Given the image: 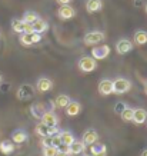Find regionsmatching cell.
Here are the masks:
<instances>
[{"label": "cell", "instance_id": "21", "mask_svg": "<svg viewBox=\"0 0 147 156\" xmlns=\"http://www.w3.org/2000/svg\"><path fill=\"white\" fill-rule=\"evenodd\" d=\"M60 135V140H62V145H67V146H70L71 143L76 140V137L73 136V133L69 132V130H63V132H59Z\"/></svg>", "mask_w": 147, "mask_h": 156}, {"label": "cell", "instance_id": "2", "mask_svg": "<svg viewBox=\"0 0 147 156\" xmlns=\"http://www.w3.org/2000/svg\"><path fill=\"white\" fill-rule=\"evenodd\" d=\"M97 67V60L93 59L91 56H83L79 60V69L84 73H90Z\"/></svg>", "mask_w": 147, "mask_h": 156}, {"label": "cell", "instance_id": "33", "mask_svg": "<svg viewBox=\"0 0 147 156\" xmlns=\"http://www.w3.org/2000/svg\"><path fill=\"white\" fill-rule=\"evenodd\" d=\"M56 2H57V3H59L60 6H63V5H69L71 0H56Z\"/></svg>", "mask_w": 147, "mask_h": 156}, {"label": "cell", "instance_id": "16", "mask_svg": "<svg viewBox=\"0 0 147 156\" xmlns=\"http://www.w3.org/2000/svg\"><path fill=\"white\" fill-rule=\"evenodd\" d=\"M86 9L89 13H96L103 9V2L101 0H87L86 2Z\"/></svg>", "mask_w": 147, "mask_h": 156}, {"label": "cell", "instance_id": "40", "mask_svg": "<svg viewBox=\"0 0 147 156\" xmlns=\"http://www.w3.org/2000/svg\"><path fill=\"white\" fill-rule=\"evenodd\" d=\"M99 156H106V155H99Z\"/></svg>", "mask_w": 147, "mask_h": 156}, {"label": "cell", "instance_id": "15", "mask_svg": "<svg viewBox=\"0 0 147 156\" xmlns=\"http://www.w3.org/2000/svg\"><path fill=\"white\" fill-rule=\"evenodd\" d=\"M64 109H66L67 116H77L81 110V105L79 102H76V100H70Z\"/></svg>", "mask_w": 147, "mask_h": 156}, {"label": "cell", "instance_id": "5", "mask_svg": "<svg viewBox=\"0 0 147 156\" xmlns=\"http://www.w3.org/2000/svg\"><path fill=\"white\" fill-rule=\"evenodd\" d=\"M110 55V48L107 44H101V46H96L91 49V57L96 60H103Z\"/></svg>", "mask_w": 147, "mask_h": 156}, {"label": "cell", "instance_id": "24", "mask_svg": "<svg viewBox=\"0 0 147 156\" xmlns=\"http://www.w3.org/2000/svg\"><path fill=\"white\" fill-rule=\"evenodd\" d=\"M134 42L143 46V44H146L147 43V32L144 30H137L136 33H134Z\"/></svg>", "mask_w": 147, "mask_h": 156}, {"label": "cell", "instance_id": "12", "mask_svg": "<svg viewBox=\"0 0 147 156\" xmlns=\"http://www.w3.org/2000/svg\"><path fill=\"white\" fill-rule=\"evenodd\" d=\"M40 119H42V122L44 123V125H47V126H57V125H59V119H57V116L53 113L52 110L44 112Z\"/></svg>", "mask_w": 147, "mask_h": 156}, {"label": "cell", "instance_id": "4", "mask_svg": "<svg viewBox=\"0 0 147 156\" xmlns=\"http://www.w3.org/2000/svg\"><path fill=\"white\" fill-rule=\"evenodd\" d=\"M36 133H37L40 137L53 136V135L59 133V129H57V126H47V125H44L43 122H40L37 126H36Z\"/></svg>", "mask_w": 147, "mask_h": 156}, {"label": "cell", "instance_id": "20", "mask_svg": "<svg viewBox=\"0 0 147 156\" xmlns=\"http://www.w3.org/2000/svg\"><path fill=\"white\" fill-rule=\"evenodd\" d=\"M106 152H107V147H106V145H103V143H93V145H90V153L91 156H99V155H106Z\"/></svg>", "mask_w": 147, "mask_h": 156}, {"label": "cell", "instance_id": "35", "mask_svg": "<svg viewBox=\"0 0 147 156\" xmlns=\"http://www.w3.org/2000/svg\"><path fill=\"white\" fill-rule=\"evenodd\" d=\"M140 156H147V149H144V151L140 153Z\"/></svg>", "mask_w": 147, "mask_h": 156}, {"label": "cell", "instance_id": "6", "mask_svg": "<svg viewBox=\"0 0 147 156\" xmlns=\"http://www.w3.org/2000/svg\"><path fill=\"white\" fill-rule=\"evenodd\" d=\"M42 40V34L39 33H22L20 36V43L23 44V46H32L34 43H39Z\"/></svg>", "mask_w": 147, "mask_h": 156}, {"label": "cell", "instance_id": "14", "mask_svg": "<svg viewBox=\"0 0 147 156\" xmlns=\"http://www.w3.org/2000/svg\"><path fill=\"white\" fill-rule=\"evenodd\" d=\"M147 120V110L146 109H134L133 112V120L132 122H134L136 125H142V123H144Z\"/></svg>", "mask_w": 147, "mask_h": 156}, {"label": "cell", "instance_id": "18", "mask_svg": "<svg viewBox=\"0 0 147 156\" xmlns=\"http://www.w3.org/2000/svg\"><path fill=\"white\" fill-rule=\"evenodd\" d=\"M69 147H70V155H81V153H84L87 146L81 140H74Z\"/></svg>", "mask_w": 147, "mask_h": 156}, {"label": "cell", "instance_id": "34", "mask_svg": "<svg viewBox=\"0 0 147 156\" xmlns=\"http://www.w3.org/2000/svg\"><path fill=\"white\" fill-rule=\"evenodd\" d=\"M56 156H69V155H67V153H63V152H59V151H57Z\"/></svg>", "mask_w": 147, "mask_h": 156}, {"label": "cell", "instance_id": "11", "mask_svg": "<svg viewBox=\"0 0 147 156\" xmlns=\"http://www.w3.org/2000/svg\"><path fill=\"white\" fill-rule=\"evenodd\" d=\"M99 93L103 96H109L113 93V80L109 79H103L99 83Z\"/></svg>", "mask_w": 147, "mask_h": 156}, {"label": "cell", "instance_id": "25", "mask_svg": "<svg viewBox=\"0 0 147 156\" xmlns=\"http://www.w3.org/2000/svg\"><path fill=\"white\" fill-rule=\"evenodd\" d=\"M12 29H13L14 33H23L24 22L22 19H13L12 20Z\"/></svg>", "mask_w": 147, "mask_h": 156}, {"label": "cell", "instance_id": "9", "mask_svg": "<svg viewBox=\"0 0 147 156\" xmlns=\"http://www.w3.org/2000/svg\"><path fill=\"white\" fill-rule=\"evenodd\" d=\"M97 140H99V133L96 132L94 129H87L83 133V137H81V142L84 143L86 146H90V145L96 143Z\"/></svg>", "mask_w": 147, "mask_h": 156}, {"label": "cell", "instance_id": "27", "mask_svg": "<svg viewBox=\"0 0 147 156\" xmlns=\"http://www.w3.org/2000/svg\"><path fill=\"white\" fill-rule=\"evenodd\" d=\"M37 19H39L37 13H34V12H26L22 20H23L24 23H30V24H32V23H34Z\"/></svg>", "mask_w": 147, "mask_h": 156}, {"label": "cell", "instance_id": "19", "mask_svg": "<svg viewBox=\"0 0 147 156\" xmlns=\"http://www.w3.org/2000/svg\"><path fill=\"white\" fill-rule=\"evenodd\" d=\"M26 140H27V133L24 132V130H22V129H19V130H14L13 135H12V142H13V143L20 145V143H24Z\"/></svg>", "mask_w": 147, "mask_h": 156}, {"label": "cell", "instance_id": "3", "mask_svg": "<svg viewBox=\"0 0 147 156\" xmlns=\"http://www.w3.org/2000/svg\"><path fill=\"white\" fill-rule=\"evenodd\" d=\"M106 39L104 33L103 32H99V30H94V32H89V33L84 36L83 42L87 46H94V44H99L100 42H103Z\"/></svg>", "mask_w": 147, "mask_h": 156}, {"label": "cell", "instance_id": "8", "mask_svg": "<svg viewBox=\"0 0 147 156\" xmlns=\"http://www.w3.org/2000/svg\"><path fill=\"white\" fill-rule=\"evenodd\" d=\"M57 14H59V17H60L62 20H70L76 16V10L73 9L70 5H63V6L59 7Z\"/></svg>", "mask_w": 147, "mask_h": 156}, {"label": "cell", "instance_id": "32", "mask_svg": "<svg viewBox=\"0 0 147 156\" xmlns=\"http://www.w3.org/2000/svg\"><path fill=\"white\" fill-rule=\"evenodd\" d=\"M23 33H33V26H32L30 23H24Z\"/></svg>", "mask_w": 147, "mask_h": 156}, {"label": "cell", "instance_id": "22", "mask_svg": "<svg viewBox=\"0 0 147 156\" xmlns=\"http://www.w3.org/2000/svg\"><path fill=\"white\" fill-rule=\"evenodd\" d=\"M0 152L3 155H12L14 152V143L12 140H2L0 142Z\"/></svg>", "mask_w": 147, "mask_h": 156}, {"label": "cell", "instance_id": "30", "mask_svg": "<svg viewBox=\"0 0 147 156\" xmlns=\"http://www.w3.org/2000/svg\"><path fill=\"white\" fill-rule=\"evenodd\" d=\"M60 145H62V140H60V135H59V133L53 135V136H52V146L59 147Z\"/></svg>", "mask_w": 147, "mask_h": 156}, {"label": "cell", "instance_id": "17", "mask_svg": "<svg viewBox=\"0 0 147 156\" xmlns=\"http://www.w3.org/2000/svg\"><path fill=\"white\" fill-rule=\"evenodd\" d=\"M32 26H33V32H34V33H39V34L44 33V32L49 29V23L46 22V20L40 19V17H39L34 23H32Z\"/></svg>", "mask_w": 147, "mask_h": 156}, {"label": "cell", "instance_id": "38", "mask_svg": "<svg viewBox=\"0 0 147 156\" xmlns=\"http://www.w3.org/2000/svg\"><path fill=\"white\" fill-rule=\"evenodd\" d=\"M81 156H89V155H83V153H81Z\"/></svg>", "mask_w": 147, "mask_h": 156}, {"label": "cell", "instance_id": "26", "mask_svg": "<svg viewBox=\"0 0 147 156\" xmlns=\"http://www.w3.org/2000/svg\"><path fill=\"white\" fill-rule=\"evenodd\" d=\"M133 112H134V109L127 106V108L120 113V116H121V119H123L124 122H132V120H133Z\"/></svg>", "mask_w": 147, "mask_h": 156}, {"label": "cell", "instance_id": "31", "mask_svg": "<svg viewBox=\"0 0 147 156\" xmlns=\"http://www.w3.org/2000/svg\"><path fill=\"white\" fill-rule=\"evenodd\" d=\"M42 146H52V136H46L42 137Z\"/></svg>", "mask_w": 147, "mask_h": 156}, {"label": "cell", "instance_id": "39", "mask_svg": "<svg viewBox=\"0 0 147 156\" xmlns=\"http://www.w3.org/2000/svg\"><path fill=\"white\" fill-rule=\"evenodd\" d=\"M146 13H147V5H146Z\"/></svg>", "mask_w": 147, "mask_h": 156}, {"label": "cell", "instance_id": "37", "mask_svg": "<svg viewBox=\"0 0 147 156\" xmlns=\"http://www.w3.org/2000/svg\"><path fill=\"white\" fill-rule=\"evenodd\" d=\"M2 80H3V76H2V73H0V83H2Z\"/></svg>", "mask_w": 147, "mask_h": 156}, {"label": "cell", "instance_id": "36", "mask_svg": "<svg viewBox=\"0 0 147 156\" xmlns=\"http://www.w3.org/2000/svg\"><path fill=\"white\" fill-rule=\"evenodd\" d=\"M144 92H146V95H147V83H146V86H144Z\"/></svg>", "mask_w": 147, "mask_h": 156}, {"label": "cell", "instance_id": "7", "mask_svg": "<svg viewBox=\"0 0 147 156\" xmlns=\"http://www.w3.org/2000/svg\"><path fill=\"white\" fill-rule=\"evenodd\" d=\"M17 99L19 100H29L34 96V89L32 85H22L17 90Z\"/></svg>", "mask_w": 147, "mask_h": 156}, {"label": "cell", "instance_id": "13", "mask_svg": "<svg viewBox=\"0 0 147 156\" xmlns=\"http://www.w3.org/2000/svg\"><path fill=\"white\" fill-rule=\"evenodd\" d=\"M36 87H37L39 92H42V93H46L49 90L53 89V82L49 79V77H40L36 83Z\"/></svg>", "mask_w": 147, "mask_h": 156}, {"label": "cell", "instance_id": "28", "mask_svg": "<svg viewBox=\"0 0 147 156\" xmlns=\"http://www.w3.org/2000/svg\"><path fill=\"white\" fill-rule=\"evenodd\" d=\"M43 156H56L57 153V147L54 146H44L42 151Z\"/></svg>", "mask_w": 147, "mask_h": 156}, {"label": "cell", "instance_id": "23", "mask_svg": "<svg viewBox=\"0 0 147 156\" xmlns=\"http://www.w3.org/2000/svg\"><path fill=\"white\" fill-rule=\"evenodd\" d=\"M69 102H70V98H69L67 95H59L56 99H54V103L53 105H54L56 108L64 109L67 105H69Z\"/></svg>", "mask_w": 147, "mask_h": 156}, {"label": "cell", "instance_id": "10", "mask_svg": "<svg viewBox=\"0 0 147 156\" xmlns=\"http://www.w3.org/2000/svg\"><path fill=\"white\" fill-rule=\"evenodd\" d=\"M116 50H117L119 55H127L128 52L133 50V43L128 39H120L117 44H116Z\"/></svg>", "mask_w": 147, "mask_h": 156}, {"label": "cell", "instance_id": "29", "mask_svg": "<svg viewBox=\"0 0 147 156\" xmlns=\"http://www.w3.org/2000/svg\"><path fill=\"white\" fill-rule=\"evenodd\" d=\"M126 108H127V105L124 103V102H117V103H116V106H114V112H116L117 115H120Z\"/></svg>", "mask_w": 147, "mask_h": 156}, {"label": "cell", "instance_id": "1", "mask_svg": "<svg viewBox=\"0 0 147 156\" xmlns=\"http://www.w3.org/2000/svg\"><path fill=\"white\" fill-rule=\"evenodd\" d=\"M132 87V83L130 80L124 79V77H119L113 80V93L116 95H123V93H127L128 90Z\"/></svg>", "mask_w": 147, "mask_h": 156}]
</instances>
